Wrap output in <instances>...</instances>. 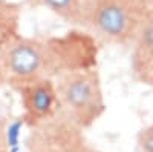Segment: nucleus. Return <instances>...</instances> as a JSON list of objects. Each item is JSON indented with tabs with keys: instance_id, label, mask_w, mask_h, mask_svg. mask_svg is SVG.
<instances>
[{
	"instance_id": "nucleus-5",
	"label": "nucleus",
	"mask_w": 153,
	"mask_h": 152,
	"mask_svg": "<svg viewBox=\"0 0 153 152\" xmlns=\"http://www.w3.org/2000/svg\"><path fill=\"white\" fill-rule=\"evenodd\" d=\"M35 2L69 20H76L81 14L80 0H35Z\"/></svg>"
},
{
	"instance_id": "nucleus-4",
	"label": "nucleus",
	"mask_w": 153,
	"mask_h": 152,
	"mask_svg": "<svg viewBox=\"0 0 153 152\" xmlns=\"http://www.w3.org/2000/svg\"><path fill=\"white\" fill-rule=\"evenodd\" d=\"M20 94L25 108V115L29 121H38L49 117L55 109L58 100L57 89L46 79L22 83Z\"/></svg>"
},
{
	"instance_id": "nucleus-2",
	"label": "nucleus",
	"mask_w": 153,
	"mask_h": 152,
	"mask_svg": "<svg viewBox=\"0 0 153 152\" xmlns=\"http://www.w3.org/2000/svg\"><path fill=\"white\" fill-rule=\"evenodd\" d=\"M133 0H95L89 9V22L98 34L113 42H124L138 25Z\"/></svg>"
},
{
	"instance_id": "nucleus-1",
	"label": "nucleus",
	"mask_w": 153,
	"mask_h": 152,
	"mask_svg": "<svg viewBox=\"0 0 153 152\" xmlns=\"http://www.w3.org/2000/svg\"><path fill=\"white\" fill-rule=\"evenodd\" d=\"M58 100L69 108L78 120L91 121L103 109V97L97 75L92 72H74L58 83Z\"/></svg>"
},
{
	"instance_id": "nucleus-6",
	"label": "nucleus",
	"mask_w": 153,
	"mask_h": 152,
	"mask_svg": "<svg viewBox=\"0 0 153 152\" xmlns=\"http://www.w3.org/2000/svg\"><path fill=\"white\" fill-rule=\"evenodd\" d=\"M139 146L143 152H153V126H149L139 135Z\"/></svg>"
},
{
	"instance_id": "nucleus-8",
	"label": "nucleus",
	"mask_w": 153,
	"mask_h": 152,
	"mask_svg": "<svg viewBox=\"0 0 153 152\" xmlns=\"http://www.w3.org/2000/svg\"><path fill=\"white\" fill-rule=\"evenodd\" d=\"M6 146V132H5V124L0 121V152H2Z\"/></svg>"
},
{
	"instance_id": "nucleus-7",
	"label": "nucleus",
	"mask_w": 153,
	"mask_h": 152,
	"mask_svg": "<svg viewBox=\"0 0 153 152\" xmlns=\"http://www.w3.org/2000/svg\"><path fill=\"white\" fill-rule=\"evenodd\" d=\"M143 43L146 48H153V25H149L143 31Z\"/></svg>"
},
{
	"instance_id": "nucleus-3",
	"label": "nucleus",
	"mask_w": 153,
	"mask_h": 152,
	"mask_svg": "<svg viewBox=\"0 0 153 152\" xmlns=\"http://www.w3.org/2000/svg\"><path fill=\"white\" fill-rule=\"evenodd\" d=\"M49 49L38 40L23 39L8 46L3 54V66L8 77L17 83L45 79L43 72L49 66Z\"/></svg>"
},
{
	"instance_id": "nucleus-9",
	"label": "nucleus",
	"mask_w": 153,
	"mask_h": 152,
	"mask_svg": "<svg viewBox=\"0 0 153 152\" xmlns=\"http://www.w3.org/2000/svg\"><path fill=\"white\" fill-rule=\"evenodd\" d=\"M6 80H8V72H6V69L3 66V61L0 60V85L5 83Z\"/></svg>"
}]
</instances>
